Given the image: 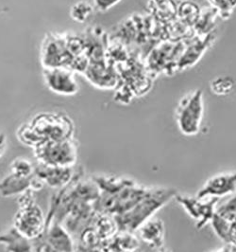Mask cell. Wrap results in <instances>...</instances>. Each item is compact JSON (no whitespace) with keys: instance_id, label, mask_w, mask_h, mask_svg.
Returning <instances> with one entry per match:
<instances>
[{"instance_id":"4","label":"cell","mask_w":236,"mask_h":252,"mask_svg":"<svg viewBox=\"0 0 236 252\" xmlns=\"http://www.w3.org/2000/svg\"><path fill=\"white\" fill-rule=\"evenodd\" d=\"M19 209L14 215L13 227L29 240L38 238L44 231L46 222L41 208L33 199L32 190L28 189L19 198Z\"/></svg>"},{"instance_id":"7","label":"cell","mask_w":236,"mask_h":252,"mask_svg":"<svg viewBox=\"0 0 236 252\" xmlns=\"http://www.w3.org/2000/svg\"><path fill=\"white\" fill-rule=\"evenodd\" d=\"M236 192V171L224 172L207 179L196 194L199 198L229 197Z\"/></svg>"},{"instance_id":"14","label":"cell","mask_w":236,"mask_h":252,"mask_svg":"<svg viewBox=\"0 0 236 252\" xmlns=\"http://www.w3.org/2000/svg\"><path fill=\"white\" fill-rule=\"evenodd\" d=\"M236 88V80L231 76H219L211 80L210 89L217 96H226L234 91Z\"/></svg>"},{"instance_id":"3","label":"cell","mask_w":236,"mask_h":252,"mask_svg":"<svg viewBox=\"0 0 236 252\" xmlns=\"http://www.w3.org/2000/svg\"><path fill=\"white\" fill-rule=\"evenodd\" d=\"M204 98L202 90L187 93L176 108V123L180 132L186 137L198 135L204 118Z\"/></svg>"},{"instance_id":"15","label":"cell","mask_w":236,"mask_h":252,"mask_svg":"<svg viewBox=\"0 0 236 252\" xmlns=\"http://www.w3.org/2000/svg\"><path fill=\"white\" fill-rule=\"evenodd\" d=\"M11 174L19 177H33L35 175V169L32 163L24 158H14L10 165Z\"/></svg>"},{"instance_id":"19","label":"cell","mask_w":236,"mask_h":252,"mask_svg":"<svg viewBox=\"0 0 236 252\" xmlns=\"http://www.w3.org/2000/svg\"><path fill=\"white\" fill-rule=\"evenodd\" d=\"M7 149V137L4 133H0V158L4 156Z\"/></svg>"},{"instance_id":"2","label":"cell","mask_w":236,"mask_h":252,"mask_svg":"<svg viewBox=\"0 0 236 252\" xmlns=\"http://www.w3.org/2000/svg\"><path fill=\"white\" fill-rule=\"evenodd\" d=\"M178 190L174 188H151L149 193L130 211L117 215L119 227L128 232L137 230L166 204L174 200Z\"/></svg>"},{"instance_id":"21","label":"cell","mask_w":236,"mask_h":252,"mask_svg":"<svg viewBox=\"0 0 236 252\" xmlns=\"http://www.w3.org/2000/svg\"><path fill=\"white\" fill-rule=\"evenodd\" d=\"M167 252V251H166V250H164V249H162V250H160V252Z\"/></svg>"},{"instance_id":"5","label":"cell","mask_w":236,"mask_h":252,"mask_svg":"<svg viewBox=\"0 0 236 252\" xmlns=\"http://www.w3.org/2000/svg\"><path fill=\"white\" fill-rule=\"evenodd\" d=\"M33 150L39 164L51 167L72 168L78 159V147L72 139L46 142Z\"/></svg>"},{"instance_id":"18","label":"cell","mask_w":236,"mask_h":252,"mask_svg":"<svg viewBox=\"0 0 236 252\" xmlns=\"http://www.w3.org/2000/svg\"><path fill=\"white\" fill-rule=\"evenodd\" d=\"M119 0H96L97 6L101 10H107L111 8L113 4H115Z\"/></svg>"},{"instance_id":"8","label":"cell","mask_w":236,"mask_h":252,"mask_svg":"<svg viewBox=\"0 0 236 252\" xmlns=\"http://www.w3.org/2000/svg\"><path fill=\"white\" fill-rule=\"evenodd\" d=\"M44 79L49 89L56 94L72 96L79 91L75 76L67 67H46Z\"/></svg>"},{"instance_id":"9","label":"cell","mask_w":236,"mask_h":252,"mask_svg":"<svg viewBox=\"0 0 236 252\" xmlns=\"http://www.w3.org/2000/svg\"><path fill=\"white\" fill-rule=\"evenodd\" d=\"M72 168L51 167L39 164L35 169V176L52 188H61L68 184L72 178Z\"/></svg>"},{"instance_id":"11","label":"cell","mask_w":236,"mask_h":252,"mask_svg":"<svg viewBox=\"0 0 236 252\" xmlns=\"http://www.w3.org/2000/svg\"><path fill=\"white\" fill-rule=\"evenodd\" d=\"M29 241L14 227L0 234V244L5 247L7 252H32Z\"/></svg>"},{"instance_id":"6","label":"cell","mask_w":236,"mask_h":252,"mask_svg":"<svg viewBox=\"0 0 236 252\" xmlns=\"http://www.w3.org/2000/svg\"><path fill=\"white\" fill-rule=\"evenodd\" d=\"M182 206L189 217H191L196 224V228L201 230L203 227L211 224L213 216L216 214V208L219 203L217 198L202 199L197 195L190 196L187 194L177 193L175 199Z\"/></svg>"},{"instance_id":"10","label":"cell","mask_w":236,"mask_h":252,"mask_svg":"<svg viewBox=\"0 0 236 252\" xmlns=\"http://www.w3.org/2000/svg\"><path fill=\"white\" fill-rule=\"evenodd\" d=\"M141 239L149 246L162 250L164 243V225L161 219L150 218L138 228Z\"/></svg>"},{"instance_id":"17","label":"cell","mask_w":236,"mask_h":252,"mask_svg":"<svg viewBox=\"0 0 236 252\" xmlns=\"http://www.w3.org/2000/svg\"><path fill=\"white\" fill-rule=\"evenodd\" d=\"M216 213L227 217H236V192L220 205L218 203Z\"/></svg>"},{"instance_id":"12","label":"cell","mask_w":236,"mask_h":252,"mask_svg":"<svg viewBox=\"0 0 236 252\" xmlns=\"http://www.w3.org/2000/svg\"><path fill=\"white\" fill-rule=\"evenodd\" d=\"M33 177L25 178L16 177L13 174L8 175L0 180V195L3 197H11L31 189Z\"/></svg>"},{"instance_id":"20","label":"cell","mask_w":236,"mask_h":252,"mask_svg":"<svg viewBox=\"0 0 236 252\" xmlns=\"http://www.w3.org/2000/svg\"><path fill=\"white\" fill-rule=\"evenodd\" d=\"M236 252V250L235 248H233V247H231L229 245H226V246H224L222 248H219L217 250H213V251H211V252Z\"/></svg>"},{"instance_id":"16","label":"cell","mask_w":236,"mask_h":252,"mask_svg":"<svg viewBox=\"0 0 236 252\" xmlns=\"http://www.w3.org/2000/svg\"><path fill=\"white\" fill-rule=\"evenodd\" d=\"M70 13L74 20L82 23L91 15V13H93V8L87 2L80 1L75 4Z\"/></svg>"},{"instance_id":"13","label":"cell","mask_w":236,"mask_h":252,"mask_svg":"<svg viewBox=\"0 0 236 252\" xmlns=\"http://www.w3.org/2000/svg\"><path fill=\"white\" fill-rule=\"evenodd\" d=\"M50 248L60 252H72L73 244L69 235L63 230V228L54 226L51 228L49 235Z\"/></svg>"},{"instance_id":"1","label":"cell","mask_w":236,"mask_h":252,"mask_svg":"<svg viewBox=\"0 0 236 252\" xmlns=\"http://www.w3.org/2000/svg\"><path fill=\"white\" fill-rule=\"evenodd\" d=\"M74 126L71 120L62 114L41 113L21 126L17 132L19 140L29 147L50 142L72 139Z\"/></svg>"}]
</instances>
